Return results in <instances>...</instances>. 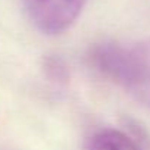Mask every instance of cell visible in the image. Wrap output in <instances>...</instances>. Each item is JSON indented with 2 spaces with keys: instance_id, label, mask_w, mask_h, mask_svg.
Returning a JSON list of instances; mask_svg holds the SVG:
<instances>
[{
  "instance_id": "6da1fadb",
  "label": "cell",
  "mask_w": 150,
  "mask_h": 150,
  "mask_svg": "<svg viewBox=\"0 0 150 150\" xmlns=\"http://www.w3.org/2000/svg\"><path fill=\"white\" fill-rule=\"evenodd\" d=\"M91 60L105 77L150 108V38L99 44L91 52Z\"/></svg>"
},
{
  "instance_id": "7a4b0ae2",
  "label": "cell",
  "mask_w": 150,
  "mask_h": 150,
  "mask_svg": "<svg viewBox=\"0 0 150 150\" xmlns=\"http://www.w3.org/2000/svg\"><path fill=\"white\" fill-rule=\"evenodd\" d=\"M31 24L47 35L66 31L81 15L87 0H21Z\"/></svg>"
},
{
  "instance_id": "3957f363",
  "label": "cell",
  "mask_w": 150,
  "mask_h": 150,
  "mask_svg": "<svg viewBox=\"0 0 150 150\" xmlns=\"http://www.w3.org/2000/svg\"><path fill=\"white\" fill-rule=\"evenodd\" d=\"M87 150H141V147L122 131L106 128L90 138Z\"/></svg>"
}]
</instances>
